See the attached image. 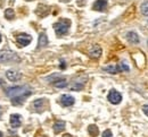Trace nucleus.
<instances>
[{
	"mask_svg": "<svg viewBox=\"0 0 148 137\" xmlns=\"http://www.w3.org/2000/svg\"><path fill=\"white\" fill-rule=\"evenodd\" d=\"M143 111H144V112L148 116V104H146V105H144V107H143Z\"/></svg>",
	"mask_w": 148,
	"mask_h": 137,
	"instance_id": "23",
	"label": "nucleus"
},
{
	"mask_svg": "<svg viewBox=\"0 0 148 137\" xmlns=\"http://www.w3.org/2000/svg\"><path fill=\"white\" fill-rule=\"evenodd\" d=\"M63 137H72V136H71V135H69V134H65Z\"/></svg>",
	"mask_w": 148,
	"mask_h": 137,
	"instance_id": "25",
	"label": "nucleus"
},
{
	"mask_svg": "<svg viewBox=\"0 0 148 137\" xmlns=\"http://www.w3.org/2000/svg\"><path fill=\"white\" fill-rule=\"evenodd\" d=\"M65 129V122L64 121H56L54 124V132L55 133H60Z\"/></svg>",
	"mask_w": 148,
	"mask_h": 137,
	"instance_id": "16",
	"label": "nucleus"
},
{
	"mask_svg": "<svg viewBox=\"0 0 148 137\" xmlns=\"http://www.w3.org/2000/svg\"><path fill=\"white\" fill-rule=\"evenodd\" d=\"M70 25H71V22L69 20H66V18L59 20L57 23L54 24V30H55L56 34L58 36L65 35L70 30Z\"/></svg>",
	"mask_w": 148,
	"mask_h": 137,
	"instance_id": "2",
	"label": "nucleus"
},
{
	"mask_svg": "<svg viewBox=\"0 0 148 137\" xmlns=\"http://www.w3.org/2000/svg\"><path fill=\"white\" fill-rule=\"evenodd\" d=\"M59 102H60V104H62L63 107H71V105H73L74 104L75 100H74V98L72 97V95L64 94V95H62V97H60Z\"/></svg>",
	"mask_w": 148,
	"mask_h": 137,
	"instance_id": "6",
	"label": "nucleus"
},
{
	"mask_svg": "<svg viewBox=\"0 0 148 137\" xmlns=\"http://www.w3.org/2000/svg\"><path fill=\"white\" fill-rule=\"evenodd\" d=\"M89 56L95 59L99 58L101 56V48L99 45H93L92 48L90 49V51H89Z\"/></svg>",
	"mask_w": 148,
	"mask_h": 137,
	"instance_id": "10",
	"label": "nucleus"
},
{
	"mask_svg": "<svg viewBox=\"0 0 148 137\" xmlns=\"http://www.w3.org/2000/svg\"><path fill=\"white\" fill-rule=\"evenodd\" d=\"M104 70L110 73V74H117V73H121L120 72V68H119V65L115 66V65H110L107 67H104Z\"/></svg>",
	"mask_w": 148,
	"mask_h": 137,
	"instance_id": "15",
	"label": "nucleus"
},
{
	"mask_svg": "<svg viewBox=\"0 0 148 137\" xmlns=\"http://www.w3.org/2000/svg\"><path fill=\"white\" fill-rule=\"evenodd\" d=\"M45 103H46L45 99H38L33 102V108L36 109V111L41 112L43 110V108H45Z\"/></svg>",
	"mask_w": 148,
	"mask_h": 137,
	"instance_id": "11",
	"label": "nucleus"
},
{
	"mask_svg": "<svg viewBox=\"0 0 148 137\" xmlns=\"http://www.w3.org/2000/svg\"><path fill=\"white\" fill-rule=\"evenodd\" d=\"M48 45V38L45 33H41L39 36V42H38V48H45Z\"/></svg>",
	"mask_w": 148,
	"mask_h": 137,
	"instance_id": "13",
	"label": "nucleus"
},
{
	"mask_svg": "<svg viewBox=\"0 0 148 137\" xmlns=\"http://www.w3.org/2000/svg\"><path fill=\"white\" fill-rule=\"evenodd\" d=\"M31 41H32V38L29 34H25V33L19 34L16 38V42H17V44L19 47H26V45H29L31 43Z\"/></svg>",
	"mask_w": 148,
	"mask_h": 137,
	"instance_id": "4",
	"label": "nucleus"
},
{
	"mask_svg": "<svg viewBox=\"0 0 148 137\" xmlns=\"http://www.w3.org/2000/svg\"><path fill=\"white\" fill-rule=\"evenodd\" d=\"M5 16H6L7 20H13L14 16H15V13H14V10H13L12 8H8V9H6V11H5Z\"/></svg>",
	"mask_w": 148,
	"mask_h": 137,
	"instance_id": "19",
	"label": "nucleus"
},
{
	"mask_svg": "<svg viewBox=\"0 0 148 137\" xmlns=\"http://www.w3.org/2000/svg\"><path fill=\"white\" fill-rule=\"evenodd\" d=\"M26 1H32V0H26Z\"/></svg>",
	"mask_w": 148,
	"mask_h": 137,
	"instance_id": "30",
	"label": "nucleus"
},
{
	"mask_svg": "<svg viewBox=\"0 0 148 137\" xmlns=\"http://www.w3.org/2000/svg\"><path fill=\"white\" fill-rule=\"evenodd\" d=\"M0 137H3V134H2L1 132H0Z\"/></svg>",
	"mask_w": 148,
	"mask_h": 137,
	"instance_id": "26",
	"label": "nucleus"
},
{
	"mask_svg": "<svg viewBox=\"0 0 148 137\" xmlns=\"http://www.w3.org/2000/svg\"><path fill=\"white\" fill-rule=\"evenodd\" d=\"M108 101L113 103V104H119L121 101H122V95L117 92V91H115V90H112L111 92L108 93Z\"/></svg>",
	"mask_w": 148,
	"mask_h": 137,
	"instance_id": "5",
	"label": "nucleus"
},
{
	"mask_svg": "<svg viewBox=\"0 0 148 137\" xmlns=\"http://www.w3.org/2000/svg\"><path fill=\"white\" fill-rule=\"evenodd\" d=\"M119 68H120V72H129L130 70L129 66H128L125 62H121V63H119Z\"/></svg>",
	"mask_w": 148,
	"mask_h": 137,
	"instance_id": "21",
	"label": "nucleus"
},
{
	"mask_svg": "<svg viewBox=\"0 0 148 137\" xmlns=\"http://www.w3.org/2000/svg\"><path fill=\"white\" fill-rule=\"evenodd\" d=\"M83 83H79V82H73V84L71 85V90L72 91H80L83 88Z\"/></svg>",
	"mask_w": 148,
	"mask_h": 137,
	"instance_id": "18",
	"label": "nucleus"
},
{
	"mask_svg": "<svg viewBox=\"0 0 148 137\" xmlns=\"http://www.w3.org/2000/svg\"><path fill=\"white\" fill-rule=\"evenodd\" d=\"M53 84H54V86L57 87V88H64V87H66V86H67V82L63 78V77L56 79Z\"/></svg>",
	"mask_w": 148,
	"mask_h": 137,
	"instance_id": "14",
	"label": "nucleus"
},
{
	"mask_svg": "<svg viewBox=\"0 0 148 137\" xmlns=\"http://www.w3.org/2000/svg\"><path fill=\"white\" fill-rule=\"evenodd\" d=\"M5 93L8 98L10 99L13 105H21V104L24 103L25 99L32 94V90L26 85L12 86V87L6 88Z\"/></svg>",
	"mask_w": 148,
	"mask_h": 137,
	"instance_id": "1",
	"label": "nucleus"
},
{
	"mask_svg": "<svg viewBox=\"0 0 148 137\" xmlns=\"http://www.w3.org/2000/svg\"><path fill=\"white\" fill-rule=\"evenodd\" d=\"M19 58L16 53L12 51H0V62L7 63V62H13V61H18Z\"/></svg>",
	"mask_w": 148,
	"mask_h": 137,
	"instance_id": "3",
	"label": "nucleus"
},
{
	"mask_svg": "<svg viewBox=\"0 0 148 137\" xmlns=\"http://www.w3.org/2000/svg\"><path fill=\"white\" fill-rule=\"evenodd\" d=\"M106 7H107V0H97L92 6V8L97 11H104Z\"/></svg>",
	"mask_w": 148,
	"mask_h": 137,
	"instance_id": "7",
	"label": "nucleus"
},
{
	"mask_svg": "<svg viewBox=\"0 0 148 137\" xmlns=\"http://www.w3.org/2000/svg\"><path fill=\"white\" fill-rule=\"evenodd\" d=\"M6 76H7V78L9 79L10 82H17V80H19V79L22 78L21 73H17L15 70H8L6 73Z\"/></svg>",
	"mask_w": 148,
	"mask_h": 137,
	"instance_id": "8",
	"label": "nucleus"
},
{
	"mask_svg": "<svg viewBox=\"0 0 148 137\" xmlns=\"http://www.w3.org/2000/svg\"><path fill=\"white\" fill-rule=\"evenodd\" d=\"M88 132H89V134H90L92 137H96L97 135H98V133H99L98 127L95 126V125H90V126L88 127Z\"/></svg>",
	"mask_w": 148,
	"mask_h": 137,
	"instance_id": "17",
	"label": "nucleus"
},
{
	"mask_svg": "<svg viewBox=\"0 0 148 137\" xmlns=\"http://www.w3.org/2000/svg\"><path fill=\"white\" fill-rule=\"evenodd\" d=\"M65 67H66V65H65V61H64V60H62V65H60V68H62V69H65Z\"/></svg>",
	"mask_w": 148,
	"mask_h": 137,
	"instance_id": "24",
	"label": "nucleus"
},
{
	"mask_svg": "<svg viewBox=\"0 0 148 137\" xmlns=\"http://www.w3.org/2000/svg\"><path fill=\"white\" fill-rule=\"evenodd\" d=\"M21 118L22 117L19 115H17V113L10 116V125H12L13 128H18L19 126H21V124H22V119Z\"/></svg>",
	"mask_w": 148,
	"mask_h": 137,
	"instance_id": "9",
	"label": "nucleus"
},
{
	"mask_svg": "<svg viewBox=\"0 0 148 137\" xmlns=\"http://www.w3.org/2000/svg\"><path fill=\"white\" fill-rule=\"evenodd\" d=\"M0 116H1V109H0Z\"/></svg>",
	"mask_w": 148,
	"mask_h": 137,
	"instance_id": "28",
	"label": "nucleus"
},
{
	"mask_svg": "<svg viewBox=\"0 0 148 137\" xmlns=\"http://www.w3.org/2000/svg\"><path fill=\"white\" fill-rule=\"evenodd\" d=\"M62 1H64V2H67V1H70V0H62Z\"/></svg>",
	"mask_w": 148,
	"mask_h": 137,
	"instance_id": "27",
	"label": "nucleus"
},
{
	"mask_svg": "<svg viewBox=\"0 0 148 137\" xmlns=\"http://www.w3.org/2000/svg\"><path fill=\"white\" fill-rule=\"evenodd\" d=\"M127 40L129 41L130 43H132V44H137V43H139V36H138V34L136 33V32H129V33H127Z\"/></svg>",
	"mask_w": 148,
	"mask_h": 137,
	"instance_id": "12",
	"label": "nucleus"
},
{
	"mask_svg": "<svg viewBox=\"0 0 148 137\" xmlns=\"http://www.w3.org/2000/svg\"><path fill=\"white\" fill-rule=\"evenodd\" d=\"M103 137H113V134H112V132L110 129H107V130H105L103 133Z\"/></svg>",
	"mask_w": 148,
	"mask_h": 137,
	"instance_id": "22",
	"label": "nucleus"
},
{
	"mask_svg": "<svg viewBox=\"0 0 148 137\" xmlns=\"http://www.w3.org/2000/svg\"><path fill=\"white\" fill-rule=\"evenodd\" d=\"M0 42H1V35H0Z\"/></svg>",
	"mask_w": 148,
	"mask_h": 137,
	"instance_id": "29",
	"label": "nucleus"
},
{
	"mask_svg": "<svg viewBox=\"0 0 148 137\" xmlns=\"http://www.w3.org/2000/svg\"><path fill=\"white\" fill-rule=\"evenodd\" d=\"M140 8H141V13H143V15H145V16H148V1H145V2H143Z\"/></svg>",
	"mask_w": 148,
	"mask_h": 137,
	"instance_id": "20",
	"label": "nucleus"
}]
</instances>
